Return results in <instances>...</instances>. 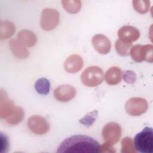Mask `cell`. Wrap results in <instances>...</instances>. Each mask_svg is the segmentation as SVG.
I'll list each match as a JSON object with an SVG mask.
<instances>
[{"mask_svg":"<svg viewBox=\"0 0 153 153\" xmlns=\"http://www.w3.org/2000/svg\"><path fill=\"white\" fill-rule=\"evenodd\" d=\"M60 14L58 11L52 8H45L41 12L40 25L41 28L47 31L54 29L59 22Z\"/></svg>","mask_w":153,"mask_h":153,"instance_id":"277c9868","label":"cell"},{"mask_svg":"<svg viewBox=\"0 0 153 153\" xmlns=\"http://www.w3.org/2000/svg\"><path fill=\"white\" fill-rule=\"evenodd\" d=\"M94 49L102 54H108L111 48V43L108 38L102 34L95 35L91 40Z\"/></svg>","mask_w":153,"mask_h":153,"instance_id":"30bf717a","label":"cell"},{"mask_svg":"<svg viewBox=\"0 0 153 153\" xmlns=\"http://www.w3.org/2000/svg\"><path fill=\"white\" fill-rule=\"evenodd\" d=\"M143 60L152 63L153 61V46L151 44L142 45Z\"/></svg>","mask_w":153,"mask_h":153,"instance_id":"cb8c5ba5","label":"cell"},{"mask_svg":"<svg viewBox=\"0 0 153 153\" xmlns=\"http://www.w3.org/2000/svg\"><path fill=\"white\" fill-rule=\"evenodd\" d=\"M16 106L14 102L10 100L6 93L1 90L0 96V117L1 119H7L14 111Z\"/></svg>","mask_w":153,"mask_h":153,"instance_id":"9c48e42d","label":"cell"},{"mask_svg":"<svg viewBox=\"0 0 153 153\" xmlns=\"http://www.w3.org/2000/svg\"><path fill=\"white\" fill-rule=\"evenodd\" d=\"M15 32L14 24L9 21H1L0 23V38L5 39L10 38Z\"/></svg>","mask_w":153,"mask_h":153,"instance_id":"2e32d148","label":"cell"},{"mask_svg":"<svg viewBox=\"0 0 153 153\" xmlns=\"http://www.w3.org/2000/svg\"><path fill=\"white\" fill-rule=\"evenodd\" d=\"M35 88L39 94H47L50 89V82L45 78H39L35 83Z\"/></svg>","mask_w":153,"mask_h":153,"instance_id":"ac0fdd59","label":"cell"},{"mask_svg":"<svg viewBox=\"0 0 153 153\" xmlns=\"http://www.w3.org/2000/svg\"><path fill=\"white\" fill-rule=\"evenodd\" d=\"M76 95L75 88L69 84H63L57 87L54 91L55 99L62 102L72 100Z\"/></svg>","mask_w":153,"mask_h":153,"instance_id":"ba28073f","label":"cell"},{"mask_svg":"<svg viewBox=\"0 0 153 153\" xmlns=\"http://www.w3.org/2000/svg\"><path fill=\"white\" fill-rule=\"evenodd\" d=\"M134 148L142 153L153 152V130L152 128L145 127L138 133L134 138Z\"/></svg>","mask_w":153,"mask_h":153,"instance_id":"7a4b0ae2","label":"cell"},{"mask_svg":"<svg viewBox=\"0 0 153 153\" xmlns=\"http://www.w3.org/2000/svg\"><path fill=\"white\" fill-rule=\"evenodd\" d=\"M17 39L25 47H32L37 41L36 35L28 29L20 30L17 34Z\"/></svg>","mask_w":153,"mask_h":153,"instance_id":"5bb4252c","label":"cell"},{"mask_svg":"<svg viewBox=\"0 0 153 153\" xmlns=\"http://www.w3.org/2000/svg\"><path fill=\"white\" fill-rule=\"evenodd\" d=\"M103 70L96 66H91L85 69L81 75V80L83 84L87 87H94L103 81Z\"/></svg>","mask_w":153,"mask_h":153,"instance_id":"3957f363","label":"cell"},{"mask_svg":"<svg viewBox=\"0 0 153 153\" xmlns=\"http://www.w3.org/2000/svg\"><path fill=\"white\" fill-rule=\"evenodd\" d=\"M142 45H136L131 48L130 54L133 60L137 62H141L142 60Z\"/></svg>","mask_w":153,"mask_h":153,"instance_id":"d4e9b609","label":"cell"},{"mask_svg":"<svg viewBox=\"0 0 153 153\" xmlns=\"http://www.w3.org/2000/svg\"><path fill=\"white\" fill-rule=\"evenodd\" d=\"M118 36L120 40L125 42L131 43L139 39L140 32L133 26H124L118 30Z\"/></svg>","mask_w":153,"mask_h":153,"instance_id":"8fae6325","label":"cell"},{"mask_svg":"<svg viewBox=\"0 0 153 153\" xmlns=\"http://www.w3.org/2000/svg\"><path fill=\"white\" fill-rule=\"evenodd\" d=\"M27 124L32 132L39 135L44 134L49 130L48 123L44 117L41 115L31 116L27 120Z\"/></svg>","mask_w":153,"mask_h":153,"instance_id":"52a82bcc","label":"cell"},{"mask_svg":"<svg viewBox=\"0 0 153 153\" xmlns=\"http://www.w3.org/2000/svg\"><path fill=\"white\" fill-rule=\"evenodd\" d=\"M25 117L23 110L19 106H16L14 112L6 119L7 122L11 125H16L20 123Z\"/></svg>","mask_w":153,"mask_h":153,"instance_id":"d6986e66","label":"cell"},{"mask_svg":"<svg viewBox=\"0 0 153 153\" xmlns=\"http://www.w3.org/2000/svg\"><path fill=\"white\" fill-rule=\"evenodd\" d=\"M83 63V60L80 56L72 54L66 59L64 68L68 73H76L81 69Z\"/></svg>","mask_w":153,"mask_h":153,"instance_id":"7c38bea8","label":"cell"},{"mask_svg":"<svg viewBox=\"0 0 153 153\" xmlns=\"http://www.w3.org/2000/svg\"><path fill=\"white\" fill-rule=\"evenodd\" d=\"M9 46L13 54L19 59H26L29 55L27 48L18 39H11L9 41Z\"/></svg>","mask_w":153,"mask_h":153,"instance_id":"4fadbf2b","label":"cell"},{"mask_svg":"<svg viewBox=\"0 0 153 153\" xmlns=\"http://www.w3.org/2000/svg\"><path fill=\"white\" fill-rule=\"evenodd\" d=\"M99 144L94 138L83 134L71 136L63 140L57 152L95 153L99 152Z\"/></svg>","mask_w":153,"mask_h":153,"instance_id":"6da1fadb","label":"cell"},{"mask_svg":"<svg viewBox=\"0 0 153 153\" xmlns=\"http://www.w3.org/2000/svg\"><path fill=\"white\" fill-rule=\"evenodd\" d=\"M99 152H115V150L114 149L112 145L108 143H104L102 145H99Z\"/></svg>","mask_w":153,"mask_h":153,"instance_id":"4316f807","label":"cell"},{"mask_svg":"<svg viewBox=\"0 0 153 153\" xmlns=\"http://www.w3.org/2000/svg\"><path fill=\"white\" fill-rule=\"evenodd\" d=\"M148 104L146 99L142 97H131L126 103V112L131 116H138L144 114L148 109Z\"/></svg>","mask_w":153,"mask_h":153,"instance_id":"5b68a950","label":"cell"},{"mask_svg":"<svg viewBox=\"0 0 153 153\" xmlns=\"http://www.w3.org/2000/svg\"><path fill=\"white\" fill-rule=\"evenodd\" d=\"M122 77V71L117 66L109 68L105 73V79L109 85H116L120 82Z\"/></svg>","mask_w":153,"mask_h":153,"instance_id":"9a60e30c","label":"cell"},{"mask_svg":"<svg viewBox=\"0 0 153 153\" xmlns=\"http://www.w3.org/2000/svg\"><path fill=\"white\" fill-rule=\"evenodd\" d=\"M121 152L122 153H134V143L130 137H126L121 140Z\"/></svg>","mask_w":153,"mask_h":153,"instance_id":"603a6c76","label":"cell"},{"mask_svg":"<svg viewBox=\"0 0 153 153\" xmlns=\"http://www.w3.org/2000/svg\"><path fill=\"white\" fill-rule=\"evenodd\" d=\"M98 116V112L97 110H94L92 112H88L84 117L81 118L79 122L86 127L91 126L96 121Z\"/></svg>","mask_w":153,"mask_h":153,"instance_id":"7402d4cb","label":"cell"},{"mask_svg":"<svg viewBox=\"0 0 153 153\" xmlns=\"http://www.w3.org/2000/svg\"><path fill=\"white\" fill-rule=\"evenodd\" d=\"M61 3L65 10L71 14L78 13L81 8V2L79 0H63Z\"/></svg>","mask_w":153,"mask_h":153,"instance_id":"e0dca14e","label":"cell"},{"mask_svg":"<svg viewBox=\"0 0 153 153\" xmlns=\"http://www.w3.org/2000/svg\"><path fill=\"white\" fill-rule=\"evenodd\" d=\"M124 80L128 84H133L136 79V75L132 71H127L123 75Z\"/></svg>","mask_w":153,"mask_h":153,"instance_id":"484cf974","label":"cell"},{"mask_svg":"<svg viewBox=\"0 0 153 153\" xmlns=\"http://www.w3.org/2000/svg\"><path fill=\"white\" fill-rule=\"evenodd\" d=\"M132 43L125 42L118 39L115 42V49L118 54L123 56H128L130 53L129 50L131 49Z\"/></svg>","mask_w":153,"mask_h":153,"instance_id":"ffe728a7","label":"cell"},{"mask_svg":"<svg viewBox=\"0 0 153 153\" xmlns=\"http://www.w3.org/2000/svg\"><path fill=\"white\" fill-rule=\"evenodd\" d=\"M133 6L134 10L139 13H146L149 9L150 2L146 0H134L133 1Z\"/></svg>","mask_w":153,"mask_h":153,"instance_id":"44dd1931","label":"cell"},{"mask_svg":"<svg viewBox=\"0 0 153 153\" xmlns=\"http://www.w3.org/2000/svg\"><path fill=\"white\" fill-rule=\"evenodd\" d=\"M102 134L105 142L111 145L115 144L121 136V126L115 122L109 123L103 127Z\"/></svg>","mask_w":153,"mask_h":153,"instance_id":"8992f818","label":"cell"}]
</instances>
